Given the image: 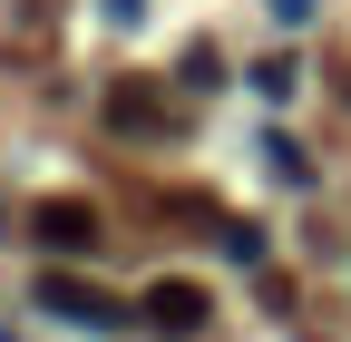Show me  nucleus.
<instances>
[{
  "label": "nucleus",
  "instance_id": "1",
  "mask_svg": "<svg viewBox=\"0 0 351 342\" xmlns=\"http://www.w3.org/2000/svg\"><path fill=\"white\" fill-rule=\"evenodd\" d=\"M137 323H156V332H205V323H215V304H205V284L156 274V284L137 293Z\"/></svg>",
  "mask_w": 351,
  "mask_h": 342
},
{
  "label": "nucleus",
  "instance_id": "2",
  "mask_svg": "<svg viewBox=\"0 0 351 342\" xmlns=\"http://www.w3.org/2000/svg\"><path fill=\"white\" fill-rule=\"evenodd\" d=\"M39 304H49L59 323H88V332H117V323H127V304H117V293L78 284V274H49V284H39Z\"/></svg>",
  "mask_w": 351,
  "mask_h": 342
},
{
  "label": "nucleus",
  "instance_id": "4",
  "mask_svg": "<svg viewBox=\"0 0 351 342\" xmlns=\"http://www.w3.org/2000/svg\"><path fill=\"white\" fill-rule=\"evenodd\" d=\"M108 127L117 137H166V98L147 89V78H117L108 89Z\"/></svg>",
  "mask_w": 351,
  "mask_h": 342
},
{
  "label": "nucleus",
  "instance_id": "3",
  "mask_svg": "<svg viewBox=\"0 0 351 342\" xmlns=\"http://www.w3.org/2000/svg\"><path fill=\"white\" fill-rule=\"evenodd\" d=\"M29 225H39V244H49V254H88V244H98V205H78V196H49Z\"/></svg>",
  "mask_w": 351,
  "mask_h": 342
}]
</instances>
